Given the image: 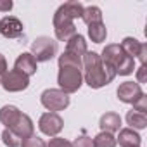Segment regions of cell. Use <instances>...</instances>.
I'll return each instance as SVG.
<instances>
[{"label":"cell","mask_w":147,"mask_h":147,"mask_svg":"<svg viewBox=\"0 0 147 147\" xmlns=\"http://www.w3.org/2000/svg\"><path fill=\"white\" fill-rule=\"evenodd\" d=\"M133 111L145 114V111H147V97H145V94H144L142 97H138V99L133 102Z\"/></svg>","instance_id":"484cf974"},{"label":"cell","mask_w":147,"mask_h":147,"mask_svg":"<svg viewBox=\"0 0 147 147\" xmlns=\"http://www.w3.org/2000/svg\"><path fill=\"white\" fill-rule=\"evenodd\" d=\"M88 36L94 43H102L107 36V28L104 23H95L88 26Z\"/></svg>","instance_id":"d6986e66"},{"label":"cell","mask_w":147,"mask_h":147,"mask_svg":"<svg viewBox=\"0 0 147 147\" xmlns=\"http://www.w3.org/2000/svg\"><path fill=\"white\" fill-rule=\"evenodd\" d=\"M82 19L87 26L90 24H95V23H102V11L97 7V5H88L83 9V14H82Z\"/></svg>","instance_id":"ac0fdd59"},{"label":"cell","mask_w":147,"mask_h":147,"mask_svg":"<svg viewBox=\"0 0 147 147\" xmlns=\"http://www.w3.org/2000/svg\"><path fill=\"white\" fill-rule=\"evenodd\" d=\"M23 33H24V26H23V23L18 18L5 16V18L0 19V35L2 36L14 40V38L23 36Z\"/></svg>","instance_id":"9c48e42d"},{"label":"cell","mask_w":147,"mask_h":147,"mask_svg":"<svg viewBox=\"0 0 147 147\" xmlns=\"http://www.w3.org/2000/svg\"><path fill=\"white\" fill-rule=\"evenodd\" d=\"M99 126H100L102 131H109V133L119 131L121 130V116L116 114V113H106V114L100 116Z\"/></svg>","instance_id":"5bb4252c"},{"label":"cell","mask_w":147,"mask_h":147,"mask_svg":"<svg viewBox=\"0 0 147 147\" xmlns=\"http://www.w3.org/2000/svg\"><path fill=\"white\" fill-rule=\"evenodd\" d=\"M116 95H118V99H119L121 102H125V104H133L138 97L144 95V92H142V87H140L137 82H125V83H121V85L118 87Z\"/></svg>","instance_id":"30bf717a"},{"label":"cell","mask_w":147,"mask_h":147,"mask_svg":"<svg viewBox=\"0 0 147 147\" xmlns=\"http://www.w3.org/2000/svg\"><path fill=\"white\" fill-rule=\"evenodd\" d=\"M7 130H12L21 140H26V138H30L31 135H35V125H33L31 118H30L28 114H24V113H21L19 118L16 119V123H14L11 128H7Z\"/></svg>","instance_id":"8fae6325"},{"label":"cell","mask_w":147,"mask_h":147,"mask_svg":"<svg viewBox=\"0 0 147 147\" xmlns=\"http://www.w3.org/2000/svg\"><path fill=\"white\" fill-rule=\"evenodd\" d=\"M57 83L59 88L62 92L69 94H75L80 90V87L83 85V73L78 67H73V66H62L59 67V75H57Z\"/></svg>","instance_id":"277c9868"},{"label":"cell","mask_w":147,"mask_h":147,"mask_svg":"<svg viewBox=\"0 0 147 147\" xmlns=\"http://www.w3.org/2000/svg\"><path fill=\"white\" fill-rule=\"evenodd\" d=\"M83 67H85V75L83 80L90 88H102L109 85L114 80V71L102 61L100 54L97 52H87L82 57Z\"/></svg>","instance_id":"6da1fadb"},{"label":"cell","mask_w":147,"mask_h":147,"mask_svg":"<svg viewBox=\"0 0 147 147\" xmlns=\"http://www.w3.org/2000/svg\"><path fill=\"white\" fill-rule=\"evenodd\" d=\"M5 73H7V61H5V57L2 54H0V78H2Z\"/></svg>","instance_id":"4dcf8cb0"},{"label":"cell","mask_w":147,"mask_h":147,"mask_svg":"<svg viewBox=\"0 0 147 147\" xmlns=\"http://www.w3.org/2000/svg\"><path fill=\"white\" fill-rule=\"evenodd\" d=\"M62 66H73V67L82 69L83 62H82V59H80V57H76V55H73V54L64 52L62 55H59V67H62Z\"/></svg>","instance_id":"7402d4cb"},{"label":"cell","mask_w":147,"mask_h":147,"mask_svg":"<svg viewBox=\"0 0 147 147\" xmlns=\"http://www.w3.org/2000/svg\"><path fill=\"white\" fill-rule=\"evenodd\" d=\"M116 137L109 131H100L94 138V147H116Z\"/></svg>","instance_id":"44dd1931"},{"label":"cell","mask_w":147,"mask_h":147,"mask_svg":"<svg viewBox=\"0 0 147 147\" xmlns=\"http://www.w3.org/2000/svg\"><path fill=\"white\" fill-rule=\"evenodd\" d=\"M47 147H73V144H71V142H67L66 138L54 137V138H50V142L47 144Z\"/></svg>","instance_id":"4316f807"},{"label":"cell","mask_w":147,"mask_h":147,"mask_svg":"<svg viewBox=\"0 0 147 147\" xmlns=\"http://www.w3.org/2000/svg\"><path fill=\"white\" fill-rule=\"evenodd\" d=\"M138 147H140V145H138Z\"/></svg>","instance_id":"1f68e13d"},{"label":"cell","mask_w":147,"mask_h":147,"mask_svg":"<svg viewBox=\"0 0 147 147\" xmlns=\"http://www.w3.org/2000/svg\"><path fill=\"white\" fill-rule=\"evenodd\" d=\"M126 123L133 128V130H144L147 126V116L137 111H128L126 113Z\"/></svg>","instance_id":"ffe728a7"},{"label":"cell","mask_w":147,"mask_h":147,"mask_svg":"<svg viewBox=\"0 0 147 147\" xmlns=\"http://www.w3.org/2000/svg\"><path fill=\"white\" fill-rule=\"evenodd\" d=\"M40 102L45 109H49V113H57L64 111L69 106V95L61 88H47L42 92Z\"/></svg>","instance_id":"5b68a950"},{"label":"cell","mask_w":147,"mask_h":147,"mask_svg":"<svg viewBox=\"0 0 147 147\" xmlns=\"http://www.w3.org/2000/svg\"><path fill=\"white\" fill-rule=\"evenodd\" d=\"M119 47L125 50V54H126L128 57L135 59V57H138V54H140L142 43H140L137 38H133V36H126V38H123V42H121Z\"/></svg>","instance_id":"e0dca14e"},{"label":"cell","mask_w":147,"mask_h":147,"mask_svg":"<svg viewBox=\"0 0 147 147\" xmlns=\"http://www.w3.org/2000/svg\"><path fill=\"white\" fill-rule=\"evenodd\" d=\"M116 142H119L121 147H138L142 142V137L133 128H123L119 130V135L116 137Z\"/></svg>","instance_id":"9a60e30c"},{"label":"cell","mask_w":147,"mask_h":147,"mask_svg":"<svg viewBox=\"0 0 147 147\" xmlns=\"http://www.w3.org/2000/svg\"><path fill=\"white\" fill-rule=\"evenodd\" d=\"M102 61L114 71V75H131L133 69H135V59L128 57L125 54V50L118 45V43H109L104 47L102 54H100Z\"/></svg>","instance_id":"3957f363"},{"label":"cell","mask_w":147,"mask_h":147,"mask_svg":"<svg viewBox=\"0 0 147 147\" xmlns=\"http://www.w3.org/2000/svg\"><path fill=\"white\" fill-rule=\"evenodd\" d=\"M0 85L7 92H23L30 85V76H26L24 73L18 69H11L0 78Z\"/></svg>","instance_id":"52a82bcc"},{"label":"cell","mask_w":147,"mask_h":147,"mask_svg":"<svg viewBox=\"0 0 147 147\" xmlns=\"http://www.w3.org/2000/svg\"><path fill=\"white\" fill-rule=\"evenodd\" d=\"M14 69L24 73L26 76H31V75H35L36 69H38V62L35 61V57H33L30 52H23V54L16 59V62H14Z\"/></svg>","instance_id":"7c38bea8"},{"label":"cell","mask_w":147,"mask_h":147,"mask_svg":"<svg viewBox=\"0 0 147 147\" xmlns=\"http://www.w3.org/2000/svg\"><path fill=\"white\" fill-rule=\"evenodd\" d=\"M0 137H2V142H4L7 147H21V142H23V140H21L12 130H7V128H5Z\"/></svg>","instance_id":"603a6c76"},{"label":"cell","mask_w":147,"mask_h":147,"mask_svg":"<svg viewBox=\"0 0 147 147\" xmlns=\"http://www.w3.org/2000/svg\"><path fill=\"white\" fill-rule=\"evenodd\" d=\"M19 114H21V111L16 106L7 104V106H4L2 109H0V123H2L5 128H11L16 123V119L19 118Z\"/></svg>","instance_id":"2e32d148"},{"label":"cell","mask_w":147,"mask_h":147,"mask_svg":"<svg viewBox=\"0 0 147 147\" xmlns=\"http://www.w3.org/2000/svg\"><path fill=\"white\" fill-rule=\"evenodd\" d=\"M138 61H140V64H145V61H147V45L145 43H142V49H140V54H138Z\"/></svg>","instance_id":"f546056e"},{"label":"cell","mask_w":147,"mask_h":147,"mask_svg":"<svg viewBox=\"0 0 147 147\" xmlns=\"http://www.w3.org/2000/svg\"><path fill=\"white\" fill-rule=\"evenodd\" d=\"M64 126V121L62 118L57 114V113H43L38 119V128L43 135H49V137H55L61 133Z\"/></svg>","instance_id":"ba28073f"},{"label":"cell","mask_w":147,"mask_h":147,"mask_svg":"<svg viewBox=\"0 0 147 147\" xmlns=\"http://www.w3.org/2000/svg\"><path fill=\"white\" fill-rule=\"evenodd\" d=\"M12 2H11V0H0V11H2V12H9L11 9H12Z\"/></svg>","instance_id":"f1b7e54d"},{"label":"cell","mask_w":147,"mask_h":147,"mask_svg":"<svg viewBox=\"0 0 147 147\" xmlns=\"http://www.w3.org/2000/svg\"><path fill=\"white\" fill-rule=\"evenodd\" d=\"M64 52H67V54H73V55H76V57H83L88 50H87V40H85V36L83 35H80V33H76V35H73L69 40H67V43H66V50Z\"/></svg>","instance_id":"4fadbf2b"},{"label":"cell","mask_w":147,"mask_h":147,"mask_svg":"<svg viewBox=\"0 0 147 147\" xmlns=\"http://www.w3.org/2000/svg\"><path fill=\"white\" fill-rule=\"evenodd\" d=\"M147 82V69H145V64H142L137 71V83H145Z\"/></svg>","instance_id":"83f0119b"},{"label":"cell","mask_w":147,"mask_h":147,"mask_svg":"<svg viewBox=\"0 0 147 147\" xmlns=\"http://www.w3.org/2000/svg\"><path fill=\"white\" fill-rule=\"evenodd\" d=\"M83 4L82 2H66L62 4L55 14H54V31H55V38L61 42H67L73 35H76V26L73 23V19L82 18L83 14Z\"/></svg>","instance_id":"7a4b0ae2"},{"label":"cell","mask_w":147,"mask_h":147,"mask_svg":"<svg viewBox=\"0 0 147 147\" xmlns=\"http://www.w3.org/2000/svg\"><path fill=\"white\" fill-rule=\"evenodd\" d=\"M73 147H94V138L83 133L73 142Z\"/></svg>","instance_id":"d4e9b609"},{"label":"cell","mask_w":147,"mask_h":147,"mask_svg":"<svg viewBox=\"0 0 147 147\" xmlns=\"http://www.w3.org/2000/svg\"><path fill=\"white\" fill-rule=\"evenodd\" d=\"M57 54V42L50 36H38L31 43V55L36 62H47Z\"/></svg>","instance_id":"8992f818"},{"label":"cell","mask_w":147,"mask_h":147,"mask_svg":"<svg viewBox=\"0 0 147 147\" xmlns=\"http://www.w3.org/2000/svg\"><path fill=\"white\" fill-rule=\"evenodd\" d=\"M21 147H47V144L43 142V138H40L36 135H31L30 138L21 142Z\"/></svg>","instance_id":"cb8c5ba5"}]
</instances>
